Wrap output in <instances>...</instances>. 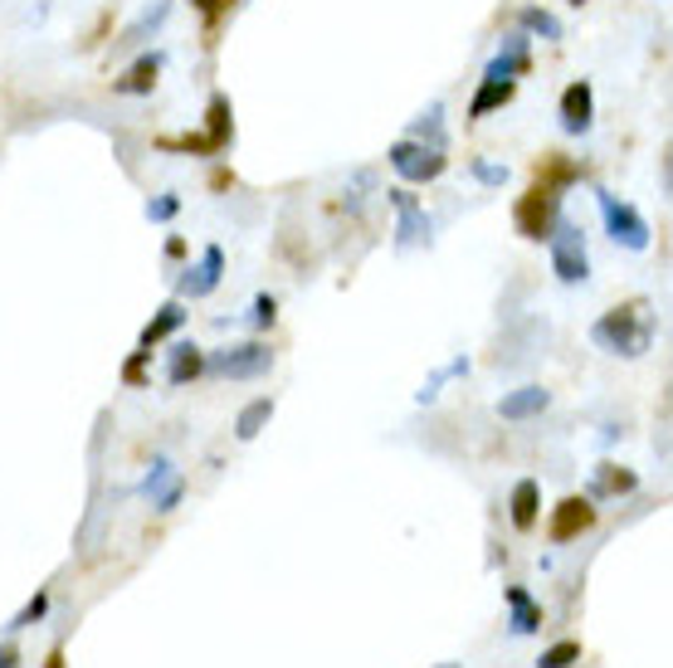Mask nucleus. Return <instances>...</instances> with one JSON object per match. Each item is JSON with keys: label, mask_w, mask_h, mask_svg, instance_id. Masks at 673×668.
Wrapping results in <instances>:
<instances>
[{"label": "nucleus", "mask_w": 673, "mask_h": 668, "mask_svg": "<svg viewBox=\"0 0 673 668\" xmlns=\"http://www.w3.org/2000/svg\"><path fill=\"white\" fill-rule=\"evenodd\" d=\"M591 342L611 356H644L654 342V317L644 303H625V307H611L601 323L591 327Z\"/></svg>", "instance_id": "f257e3e1"}, {"label": "nucleus", "mask_w": 673, "mask_h": 668, "mask_svg": "<svg viewBox=\"0 0 673 668\" xmlns=\"http://www.w3.org/2000/svg\"><path fill=\"white\" fill-rule=\"evenodd\" d=\"M205 371L220 381H259L274 371V352L264 342H230V346L205 352Z\"/></svg>", "instance_id": "f03ea898"}, {"label": "nucleus", "mask_w": 673, "mask_h": 668, "mask_svg": "<svg viewBox=\"0 0 673 668\" xmlns=\"http://www.w3.org/2000/svg\"><path fill=\"white\" fill-rule=\"evenodd\" d=\"M552 274L562 278V284H586L591 278V254H586V235L572 225V220H556L552 225Z\"/></svg>", "instance_id": "7ed1b4c3"}, {"label": "nucleus", "mask_w": 673, "mask_h": 668, "mask_svg": "<svg viewBox=\"0 0 673 668\" xmlns=\"http://www.w3.org/2000/svg\"><path fill=\"white\" fill-rule=\"evenodd\" d=\"M391 171L400 176L406 186H425V181H439L445 176V151L439 147H425V143H416V137H400V143H391Z\"/></svg>", "instance_id": "20e7f679"}, {"label": "nucleus", "mask_w": 673, "mask_h": 668, "mask_svg": "<svg viewBox=\"0 0 673 668\" xmlns=\"http://www.w3.org/2000/svg\"><path fill=\"white\" fill-rule=\"evenodd\" d=\"M513 220H517V235L523 239H547L552 225L562 220V196H556V186H547V181L533 186L523 200H517Z\"/></svg>", "instance_id": "39448f33"}, {"label": "nucleus", "mask_w": 673, "mask_h": 668, "mask_svg": "<svg viewBox=\"0 0 673 668\" xmlns=\"http://www.w3.org/2000/svg\"><path fill=\"white\" fill-rule=\"evenodd\" d=\"M601 196V215H605V229H611V239L615 244H625V249H650V220H644L634 205H625V200H615L611 190H595Z\"/></svg>", "instance_id": "423d86ee"}, {"label": "nucleus", "mask_w": 673, "mask_h": 668, "mask_svg": "<svg viewBox=\"0 0 673 668\" xmlns=\"http://www.w3.org/2000/svg\"><path fill=\"white\" fill-rule=\"evenodd\" d=\"M391 196V205H396V244L406 249V244H430V215H425V205L410 196L406 186H396V190H386Z\"/></svg>", "instance_id": "0eeeda50"}, {"label": "nucleus", "mask_w": 673, "mask_h": 668, "mask_svg": "<svg viewBox=\"0 0 673 668\" xmlns=\"http://www.w3.org/2000/svg\"><path fill=\"white\" fill-rule=\"evenodd\" d=\"M142 493L152 498L157 512H176L181 498H186V479H181V469L172 464V459H152L147 479H142Z\"/></svg>", "instance_id": "6e6552de"}, {"label": "nucleus", "mask_w": 673, "mask_h": 668, "mask_svg": "<svg viewBox=\"0 0 673 668\" xmlns=\"http://www.w3.org/2000/svg\"><path fill=\"white\" fill-rule=\"evenodd\" d=\"M220 278H225V249H220V244H205L201 264L181 274L176 293H181V298H211V293L220 288Z\"/></svg>", "instance_id": "1a4fd4ad"}, {"label": "nucleus", "mask_w": 673, "mask_h": 668, "mask_svg": "<svg viewBox=\"0 0 673 668\" xmlns=\"http://www.w3.org/2000/svg\"><path fill=\"white\" fill-rule=\"evenodd\" d=\"M595 527V503L591 498H562L552 508V542H572V537Z\"/></svg>", "instance_id": "9d476101"}, {"label": "nucleus", "mask_w": 673, "mask_h": 668, "mask_svg": "<svg viewBox=\"0 0 673 668\" xmlns=\"http://www.w3.org/2000/svg\"><path fill=\"white\" fill-rule=\"evenodd\" d=\"M591 118H595V94H591V84H586V79L566 84V94H562V127H566L572 137H581V132H591Z\"/></svg>", "instance_id": "9b49d317"}, {"label": "nucleus", "mask_w": 673, "mask_h": 668, "mask_svg": "<svg viewBox=\"0 0 673 668\" xmlns=\"http://www.w3.org/2000/svg\"><path fill=\"white\" fill-rule=\"evenodd\" d=\"M547 405H552V391H547V385H517V391H508V395L498 401V415H503V420H537Z\"/></svg>", "instance_id": "f8f14e48"}, {"label": "nucleus", "mask_w": 673, "mask_h": 668, "mask_svg": "<svg viewBox=\"0 0 673 668\" xmlns=\"http://www.w3.org/2000/svg\"><path fill=\"white\" fill-rule=\"evenodd\" d=\"M527 35H508L503 40V55H494L488 59V69H484V79H508V84H517V73H527Z\"/></svg>", "instance_id": "ddd939ff"}, {"label": "nucleus", "mask_w": 673, "mask_h": 668, "mask_svg": "<svg viewBox=\"0 0 673 668\" xmlns=\"http://www.w3.org/2000/svg\"><path fill=\"white\" fill-rule=\"evenodd\" d=\"M508 508H513V527H517V532H533L537 518H542V483L537 479H517Z\"/></svg>", "instance_id": "4468645a"}, {"label": "nucleus", "mask_w": 673, "mask_h": 668, "mask_svg": "<svg viewBox=\"0 0 673 668\" xmlns=\"http://www.w3.org/2000/svg\"><path fill=\"white\" fill-rule=\"evenodd\" d=\"M186 303H181V298H172V303H162L157 307V317H152V323L147 327H142V352H152V346H157V342H166V337H172V332H181V327H186Z\"/></svg>", "instance_id": "2eb2a0df"}, {"label": "nucleus", "mask_w": 673, "mask_h": 668, "mask_svg": "<svg viewBox=\"0 0 673 668\" xmlns=\"http://www.w3.org/2000/svg\"><path fill=\"white\" fill-rule=\"evenodd\" d=\"M508 629L517 639H527V635H537L542 629V606L533 596H527V586H508Z\"/></svg>", "instance_id": "dca6fc26"}, {"label": "nucleus", "mask_w": 673, "mask_h": 668, "mask_svg": "<svg viewBox=\"0 0 673 668\" xmlns=\"http://www.w3.org/2000/svg\"><path fill=\"white\" fill-rule=\"evenodd\" d=\"M162 49H152V55H142L137 63H133V69H127L123 73V79L118 84H113V88H118V94H133V98H142V94H152V88H157V73H162Z\"/></svg>", "instance_id": "f3484780"}, {"label": "nucleus", "mask_w": 673, "mask_h": 668, "mask_svg": "<svg viewBox=\"0 0 673 668\" xmlns=\"http://www.w3.org/2000/svg\"><path fill=\"white\" fill-rule=\"evenodd\" d=\"M230 137H235V112H230L225 94H215L211 108H205V143H211V151H225Z\"/></svg>", "instance_id": "a211bd4d"}, {"label": "nucleus", "mask_w": 673, "mask_h": 668, "mask_svg": "<svg viewBox=\"0 0 673 668\" xmlns=\"http://www.w3.org/2000/svg\"><path fill=\"white\" fill-rule=\"evenodd\" d=\"M640 488V479H634L630 469H620V464H601L595 469V479H591V503H601V498H620V493H634Z\"/></svg>", "instance_id": "6ab92c4d"}, {"label": "nucleus", "mask_w": 673, "mask_h": 668, "mask_svg": "<svg viewBox=\"0 0 673 668\" xmlns=\"http://www.w3.org/2000/svg\"><path fill=\"white\" fill-rule=\"evenodd\" d=\"M513 94H517V84H508V79H484V84H478V94L469 98V118H488V112L508 108Z\"/></svg>", "instance_id": "aec40b11"}, {"label": "nucleus", "mask_w": 673, "mask_h": 668, "mask_svg": "<svg viewBox=\"0 0 673 668\" xmlns=\"http://www.w3.org/2000/svg\"><path fill=\"white\" fill-rule=\"evenodd\" d=\"M205 371V352L196 342H181L176 352H172V366H166V381L172 385H191Z\"/></svg>", "instance_id": "412c9836"}, {"label": "nucleus", "mask_w": 673, "mask_h": 668, "mask_svg": "<svg viewBox=\"0 0 673 668\" xmlns=\"http://www.w3.org/2000/svg\"><path fill=\"white\" fill-rule=\"evenodd\" d=\"M269 420H274V401H269V395H259V401H250V405H244L240 415H235V434H240L244 444H250L254 434L269 425Z\"/></svg>", "instance_id": "4be33fe9"}, {"label": "nucleus", "mask_w": 673, "mask_h": 668, "mask_svg": "<svg viewBox=\"0 0 673 668\" xmlns=\"http://www.w3.org/2000/svg\"><path fill=\"white\" fill-rule=\"evenodd\" d=\"M166 16H172V0H157V6H152V10H147V16H142V20L133 24V30H127V35H123V40H118V45H123V49H133V45H147V35H157V30H162V24H166Z\"/></svg>", "instance_id": "5701e85b"}, {"label": "nucleus", "mask_w": 673, "mask_h": 668, "mask_svg": "<svg viewBox=\"0 0 673 668\" xmlns=\"http://www.w3.org/2000/svg\"><path fill=\"white\" fill-rule=\"evenodd\" d=\"M523 30H533V35H542V40H562V20L552 16V10H542V6H527L523 16Z\"/></svg>", "instance_id": "b1692460"}, {"label": "nucleus", "mask_w": 673, "mask_h": 668, "mask_svg": "<svg viewBox=\"0 0 673 668\" xmlns=\"http://www.w3.org/2000/svg\"><path fill=\"white\" fill-rule=\"evenodd\" d=\"M439 118H445V108H439V102H435L430 112H420V122H416V143L445 151V127H439Z\"/></svg>", "instance_id": "393cba45"}, {"label": "nucleus", "mask_w": 673, "mask_h": 668, "mask_svg": "<svg viewBox=\"0 0 673 668\" xmlns=\"http://www.w3.org/2000/svg\"><path fill=\"white\" fill-rule=\"evenodd\" d=\"M572 664H581V645H576V639H562V645L542 649V659H537V668H572Z\"/></svg>", "instance_id": "a878e982"}, {"label": "nucleus", "mask_w": 673, "mask_h": 668, "mask_svg": "<svg viewBox=\"0 0 673 668\" xmlns=\"http://www.w3.org/2000/svg\"><path fill=\"white\" fill-rule=\"evenodd\" d=\"M45 615H49V590H35V596H30V606H25V610L16 615V620L6 625V629H30V625H40Z\"/></svg>", "instance_id": "bb28decb"}, {"label": "nucleus", "mask_w": 673, "mask_h": 668, "mask_svg": "<svg viewBox=\"0 0 673 668\" xmlns=\"http://www.w3.org/2000/svg\"><path fill=\"white\" fill-rule=\"evenodd\" d=\"M274 317H279V298H274V293H259L254 307H250V327L269 332V327H274Z\"/></svg>", "instance_id": "cd10ccee"}, {"label": "nucleus", "mask_w": 673, "mask_h": 668, "mask_svg": "<svg viewBox=\"0 0 673 668\" xmlns=\"http://www.w3.org/2000/svg\"><path fill=\"white\" fill-rule=\"evenodd\" d=\"M176 210H181V200H176V196H157V200H147V220H152V225L176 220Z\"/></svg>", "instance_id": "c85d7f7f"}, {"label": "nucleus", "mask_w": 673, "mask_h": 668, "mask_svg": "<svg viewBox=\"0 0 673 668\" xmlns=\"http://www.w3.org/2000/svg\"><path fill=\"white\" fill-rule=\"evenodd\" d=\"M474 176L484 186H503L508 181V166H498V161H474Z\"/></svg>", "instance_id": "c756f323"}, {"label": "nucleus", "mask_w": 673, "mask_h": 668, "mask_svg": "<svg viewBox=\"0 0 673 668\" xmlns=\"http://www.w3.org/2000/svg\"><path fill=\"white\" fill-rule=\"evenodd\" d=\"M191 6H196V10H201V16H205V20H215V16H220V10H225V6H230V0H191Z\"/></svg>", "instance_id": "7c9ffc66"}, {"label": "nucleus", "mask_w": 673, "mask_h": 668, "mask_svg": "<svg viewBox=\"0 0 673 668\" xmlns=\"http://www.w3.org/2000/svg\"><path fill=\"white\" fill-rule=\"evenodd\" d=\"M0 668H20V649L16 645H0Z\"/></svg>", "instance_id": "2f4dec72"}, {"label": "nucleus", "mask_w": 673, "mask_h": 668, "mask_svg": "<svg viewBox=\"0 0 673 668\" xmlns=\"http://www.w3.org/2000/svg\"><path fill=\"white\" fill-rule=\"evenodd\" d=\"M566 6H586V0H566Z\"/></svg>", "instance_id": "473e14b6"}, {"label": "nucleus", "mask_w": 673, "mask_h": 668, "mask_svg": "<svg viewBox=\"0 0 673 668\" xmlns=\"http://www.w3.org/2000/svg\"><path fill=\"white\" fill-rule=\"evenodd\" d=\"M439 668H459V664H439Z\"/></svg>", "instance_id": "72a5a7b5"}]
</instances>
